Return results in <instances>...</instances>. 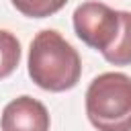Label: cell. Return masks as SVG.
Instances as JSON below:
<instances>
[{
    "label": "cell",
    "instance_id": "6da1fadb",
    "mask_svg": "<svg viewBox=\"0 0 131 131\" xmlns=\"http://www.w3.org/2000/svg\"><path fill=\"white\" fill-rule=\"evenodd\" d=\"M29 76L49 92H63L74 88L82 76L80 53L53 29L35 35L29 49Z\"/></svg>",
    "mask_w": 131,
    "mask_h": 131
},
{
    "label": "cell",
    "instance_id": "7a4b0ae2",
    "mask_svg": "<svg viewBox=\"0 0 131 131\" xmlns=\"http://www.w3.org/2000/svg\"><path fill=\"white\" fill-rule=\"evenodd\" d=\"M86 115L98 131H131V78L121 72L96 76L86 90Z\"/></svg>",
    "mask_w": 131,
    "mask_h": 131
},
{
    "label": "cell",
    "instance_id": "3957f363",
    "mask_svg": "<svg viewBox=\"0 0 131 131\" xmlns=\"http://www.w3.org/2000/svg\"><path fill=\"white\" fill-rule=\"evenodd\" d=\"M74 31L88 45L104 53L121 31V10L102 2H82L74 10Z\"/></svg>",
    "mask_w": 131,
    "mask_h": 131
},
{
    "label": "cell",
    "instance_id": "277c9868",
    "mask_svg": "<svg viewBox=\"0 0 131 131\" xmlns=\"http://www.w3.org/2000/svg\"><path fill=\"white\" fill-rule=\"evenodd\" d=\"M49 123L45 104L27 94L10 100L0 117L2 131H49Z\"/></svg>",
    "mask_w": 131,
    "mask_h": 131
},
{
    "label": "cell",
    "instance_id": "5b68a950",
    "mask_svg": "<svg viewBox=\"0 0 131 131\" xmlns=\"http://www.w3.org/2000/svg\"><path fill=\"white\" fill-rule=\"evenodd\" d=\"M113 66H131V12L121 10V31L115 43L102 53Z\"/></svg>",
    "mask_w": 131,
    "mask_h": 131
},
{
    "label": "cell",
    "instance_id": "8992f818",
    "mask_svg": "<svg viewBox=\"0 0 131 131\" xmlns=\"http://www.w3.org/2000/svg\"><path fill=\"white\" fill-rule=\"evenodd\" d=\"M20 61V43L18 39L0 29V80L8 78Z\"/></svg>",
    "mask_w": 131,
    "mask_h": 131
},
{
    "label": "cell",
    "instance_id": "52a82bcc",
    "mask_svg": "<svg viewBox=\"0 0 131 131\" xmlns=\"http://www.w3.org/2000/svg\"><path fill=\"white\" fill-rule=\"evenodd\" d=\"M10 2L20 14L31 16V18L51 16L68 4V0H10Z\"/></svg>",
    "mask_w": 131,
    "mask_h": 131
}]
</instances>
